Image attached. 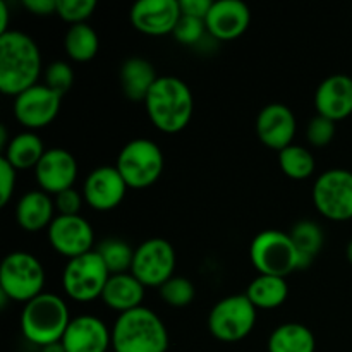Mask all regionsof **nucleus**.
<instances>
[{"instance_id": "7", "label": "nucleus", "mask_w": 352, "mask_h": 352, "mask_svg": "<svg viewBox=\"0 0 352 352\" xmlns=\"http://www.w3.org/2000/svg\"><path fill=\"white\" fill-rule=\"evenodd\" d=\"M250 258L260 275L287 278L299 270V253L291 236L282 230H261L250 246Z\"/></svg>"}, {"instance_id": "36", "label": "nucleus", "mask_w": 352, "mask_h": 352, "mask_svg": "<svg viewBox=\"0 0 352 352\" xmlns=\"http://www.w3.org/2000/svg\"><path fill=\"white\" fill-rule=\"evenodd\" d=\"M54 201L58 215H79V212L82 208V203H85V196L78 189L71 188L67 191L58 192L54 198Z\"/></svg>"}, {"instance_id": "22", "label": "nucleus", "mask_w": 352, "mask_h": 352, "mask_svg": "<svg viewBox=\"0 0 352 352\" xmlns=\"http://www.w3.org/2000/svg\"><path fill=\"white\" fill-rule=\"evenodd\" d=\"M144 289L146 287L131 272L129 274L110 275L100 299L107 308L122 315V313L133 311V309L143 306Z\"/></svg>"}, {"instance_id": "5", "label": "nucleus", "mask_w": 352, "mask_h": 352, "mask_svg": "<svg viewBox=\"0 0 352 352\" xmlns=\"http://www.w3.org/2000/svg\"><path fill=\"white\" fill-rule=\"evenodd\" d=\"M45 268L34 254L26 251H12L0 265V294L10 301L30 302L43 294Z\"/></svg>"}, {"instance_id": "20", "label": "nucleus", "mask_w": 352, "mask_h": 352, "mask_svg": "<svg viewBox=\"0 0 352 352\" xmlns=\"http://www.w3.org/2000/svg\"><path fill=\"white\" fill-rule=\"evenodd\" d=\"M315 107L318 116L333 120H344L352 113V78L333 74L323 79L315 93Z\"/></svg>"}, {"instance_id": "17", "label": "nucleus", "mask_w": 352, "mask_h": 352, "mask_svg": "<svg viewBox=\"0 0 352 352\" xmlns=\"http://www.w3.org/2000/svg\"><path fill=\"white\" fill-rule=\"evenodd\" d=\"M298 122L296 116L284 103H270L263 107L256 117V136L267 148L282 151L294 144Z\"/></svg>"}, {"instance_id": "19", "label": "nucleus", "mask_w": 352, "mask_h": 352, "mask_svg": "<svg viewBox=\"0 0 352 352\" xmlns=\"http://www.w3.org/2000/svg\"><path fill=\"white\" fill-rule=\"evenodd\" d=\"M205 23L208 34L213 40H236L250 28L251 9L241 0H219V2H213Z\"/></svg>"}, {"instance_id": "6", "label": "nucleus", "mask_w": 352, "mask_h": 352, "mask_svg": "<svg viewBox=\"0 0 352 352\" xmlns=\"http://www.w3.org/2000/svg\"><path fill=\"white\" fill-rule=\"evenodd\" d=\"M116 168L127 188L146 189L160 179L165 168L164 151L155 141L136 138L122 146L117 155Z\"/></svg>"}, {"instance_id": "21", "label": "nucleus", "mask_w": 352, "mask_h": 352, "mask_svg": "<svg viewBox=\"0 0 352 352\" xmlns=\"http://www.w3.org/2000/svg\"><path fill=\"white\" fill-rule=\"evenodd\" d=\"M55 219V201L41 189L28 191L16 205V220L26 232H40L48 229Z\"/></svg>"}, {"instance_id": "33", "label": "nucleus", "mask_w": 352, "mask_h": 352, "mask_svg": "<svg viewBox=\"0 0 352 352\" xmlns=\"http://www.w3.org/2000/svg\"><path fill=\"white\" fill-rule=\"evenodd\" d=\"M45 78V86H48L50 89H54L55 93H58L60 96H64L69 89L74 85V71H72L71 65L64 60H55L45 69L43 72Z\"/></svg>"}, {"instance_id": "42", "label": "nucleus", "mask_w": 352, "mask_h": 352, "mask_svg": "<svg viewBox=\"0 0 352 352\" xmlns=\"http://www.w3.org/2000/svg\"><path fill=\"white\" fill-rule=\"evenodd\" d=\"M346 256H347V260H349V263L352 265V239L349 241V244H347V250H346Z\"/></svg>"}, {"instance_id": "25", "label": "nucleus", "mask_w": 352, "mask_h": 352, "mask_svg": "<svg viewBox=\"0 0 352 352\" xmlns=\"http://www.w3.org/2000/svg\"><path fill=\"white\" fill-rule=\"evenodd\" d=\"M268 352H315V333L302 323H284L268 337Z\"/></svg>"}, {"instance_id": "15", "label": "nucleus", "mask_w": 352, "mask_h": 352, "mask_svg": "<svg viewBox=\"0 0 352 352\" xmlns=\"http://www.w3.org/2000/svg\"><path fill=\"white\" fill-rule=\"evenodd\" d=\"M127 184L116 167L102 165L88 174L82 186L85 203L96 212H110L124 201Z\"/></svg>"}, {"instance_id": "38", "label": "nucleus", "mask_w": 352, "mask_h": 352, "mask_svg": "<svg viewBox=\"0 0 352 352\" xmlns=\"http://www.w3.org/2000/svg\"><path fill=\"white\" fill-rule=\"evenodd\" d=\"M182 16L196 17V19L205 21L210 14L213 2L212 0H179Z\"/></svg>"}, {"instance_id": "27", "label": "nucleus", "mask_w": 352, "mask_h": 352, "mask_svg": "<svg viewBox=\"0 0 352 352\" xmlns=\"http://www.w3.org/2000/svg\"><path fill=\"white\" fill-rule=\"evenodd\" d=\"M246 296L256 309L280 308L289 298L287 280L274 275H258L248 285Z\"/></svg>"}, {"instance_id": "11", "label": "nucleus", "mask_w": 352, "mask_h": 352, "mask_svg": "<svg viewBox=\"0 0 352 352\" xmlns=\"http://www.w3.org/2000/svg\"><path fill=\"white\" fill-rule=\"evenodd\" d=\"M175 263L177 256L174 246L162 237H151L134 250L131 274L144 287L160 289L165 282L174 277Z\"/></svg>"}, {"instance_id": "34", "label": "nucleus", "mask_w": 352, "mask_h": 352, "mask_svg": "<svg viewBox=\"0 0 352 352\" xmlns=\"http://www.w3.org/2000/svg\"><path fill=\"white\" fill-rule=\"evenodd\" d=\"M206 33H208V30H206L205 21L196 19V17L182 16L172 34H174V38L181 45H186V47H195V45L201 43V41L205 40Z\"/></svg>"}, {"instance_id": "26", "label": "nucleus", "mask_w": 352, "mask_h": 352, "mask_svg": "<svg viewBox=\"0 0 352 352\" xmlns=\"http://www.w3.org/2000/svg\"><path fill=\"white\" fill-rule=\"evenodd\" d=\"M289 236L299 253V270H306L322 253L323 244H325L323 229L313 220H299L298 223H294Z\"/></svg>"}, {"instance_id": "30", "label": "nucleus", "mask_w": 352, "mask_h": 352, "mask_svg": "<svg viewBox=\"0 0 352 352\" xmlns=\"http://www.w3.org/2000/svg\"><path fill=\"white\" fill-rule=\"evenodd\" d=\"M96 253L102 256L110 275L129 274L134 260V250L122 239H105L98 244Z\"/></svg>"}, {"instance_id": "40", "label": "nucleus", "mask_w": 352, "mask_h": 352, "mask_svg": "<svg viewBox=\"0 0 352 352\" xmlns=\"http://www.w3.org/2000/svg\"><path fill=\"white\" fill-rule=\"evenodd\" d=\"M9 30V6L7 2H0V34L7 33Z\"/></svg>"}, {"instance_id": "4", "label": "nucleus", "mask_w": 352, "mask_h": 352, "mask_svg": "<svg viewBox=\"0 0 352 352\" xmlns=\"http://www.w3.org/2000/svg\"><path fill=\"white\" fill-rule=\"evenodd\" d=\"M71 320L67 302L60 296L43 292L23 306L19 327L24 339L41 349L62 342Z\"/></svg>"}, {"instance_id": "12", "label": "nucleus", "mask_w": 352, "mask_h": 352, "mask_svg": "<svg viewBox=\"0 0 352 352\" xmlns=\"http://www.w3.org/2000/svg\"><path fill=\"white\" fill-rule=\"evenodd\" d=\"M62 96L48 86H31L14 98V117L26 131H38L50 126L60 112Z\"/></svg>"}, {"instance_id": "9", "label": "nucleus", "mask_w": 352, "mask_h": 352, "mask_svg": "<svg viewBox=\"0 0 352 352\" xmlns=\"http://www.w3.org/2000/svg\"><path fill=\"white\" fill-rule=\"evenodd\" d=\"M256 311L246 294L223 298L208 315V330L220 342H239L253 332Z\"/></svg>"}, {"instance_id": "3", "label": "nucleus", "mask_w": 352, "mask_h": 352, "mask_svg": "<svg viewBox=\"0 0 352 352\" xmlns=\"http://www.w3.org/2000/svg\"><path fill=\"white\" fill-rule=\"evenodd\" d=\"M113 352H167L168 330L150 308L133 309L117 316L112 327Z\"/></svg>"}, {"instance_id": "2", "label": "nucleus", "mask_w": 352, "mask_h": 352, "mask_svg": "<svg viewBox=\"0 0 352 352\" xmlns=\"http://www.w3.org/2000/svg\"><path fill=\"white\" fill-rule=\"evenodd\" d=\"M151 124L165 134L181 133L195 112L192 91L177 76H160L144 100Z\"/></svg>"}, {"instance_id": "35", "label": "nucleus", "mask_w": 352, "mask_h": 352, "mask_svg": "<svg viewBox=\"0 0 352 352\" xmlns=\"http://www.w3.org/2000/svg\"><path fill=\"white\" fill-rule=\"evenodd\" d=\"M306 138L315 148H323L336 138V122L323 116H316L306 127Z\"/></svg>"}, {"instance_id": "29", "label": "nucleus", "mask_w": 352, "mask_h": 352, "mask_svg": "<svg viewBox=\"0 0 352 352\" xmlns=\"http://www.w3.org/2000/svg\"><path fill=\"white\" fill-rule=\"evenodd\" d=\"M278 165H280L282 172L287 175L289 179L294 181H305V179L311 177L315 172L316 162L315 157L309 150L299 144H291L285 150L278 151Z\"/></svg>"}, {"instance_id": "39", "label": "nucleus", "mask_w": 352, "mask_h": 352, "mask_svg": "<svg viewBox=\"0 0 352 352\" xmlns=\"http://www.w3.org/2000/svg\"><path fill=\"white\" fill-rule=\"evenodd\" d=\"M23 6L34 16L57 14V0H23Z\"/></svg>"}, {"instance_id": "37", "label": "nucleus", "mask_w": 352, "mask_h": 352, "mask_svg": "<svg viewBox=\"0 0 352 352\" xmlns=\"http://www.w3.org/2000/svg\"><path fill=\"white\" fill-rule=\"evenodd\" d=\"M17 170L6 160L0 158V206H7L16 189Z\"/></svg>"}, {"instance_id": "13", "label": "nucleus", "mask_w": 352, "mask_h": 352, "mask_svg": "<svg viewBox=\"0 0 352 352\" xmlns=\"http://www.w3.org/2000/svg\"><path fill=\"white\" fill-rule=\"evenodd\" d=\"M47 230L52 250L67 260L96 250L91 223L81 215H57Z\"/></svg>"}, {"instance_id": "1", "label": "nucleus", "mask_w": 352, "mask_h": 352, "mask_svg": "<svg viewBox=\"0 0 352 352\" xmlns=\"http://www.w3.org/2000/svg\"><path fill=\"white\" fill-rule=\"evenodd\" d=\"M41 74V52L36 41L23 31L0 34V91L16 98L38 85Z\"/></svg>"}, {"instance_id": "10", "label": "nucleus", "mask_w": 352, "mask_h": 352, "mask_svg": "<svg viewBox=\"0 0 352 352\" xmlns=\"http://www.w3.org/2000/svg\"><path fill=\"white\" fill-rule=\"evenodd\" d=\"M313 203L320 215L333 222L352 219V172L330 168L316 177Z\"/></svg>"}, {"instance_id": "41", "label": "nucleus", "mask_w": 352, "mask_h": 352, "mask_svg": "<svg viewBox=\"0 0 352 352\" xmlns=\"http://www.w3.org/2000/svg\"><path fill=\"white\" fill-rule=\"evenodd\" d=\"M41 352H65V347L62 342H55V344H50V346L41 347Z\"/></svg>"}, {"instance_id": "23", "label": "nucleus", "mask_w": 352, "mask_h": 352, "mask_svg": "<svg viewBox=\"0 0 352 352\" xmlns=\"http://www.w3.org/2000/svg\"><path fill=\"white\" fill-rule=\"evenodd\" d=\"M158 78L160 76H157L153 64L143 57H129L120 65V88H122L126 98L131 102L144 103L148 93L151 91Z\"/></svg>"}, {"instance_id": "28", "label": "nucleus", "mask_w": 352, "mask_h": 352, "mask_svg": "<svg viewBox=\"0 0 352 352\" xmlns=\"http://www.w3.org/2000/svg\"><path fill=\"white\" fill-rule=\"evenodd\" d=\"M64 48L69 58L74 62H89L96 57L100 48V38L95 28L88 23L69 26L64 38Z\"/></svg>"}, {"instance_id": "14", "label": "nucleus", "mask_w": 352, "mask_h": 352, "mask_svg": "<svg viewBox=\"0 0 352 352\" xmlns=\"http://www.w3.org/2000/svg\"><path fill=\"white\" fill-rule=\"evenodd\" d=\"M181 17L179 0H140L129 12L134 30L148 36L172 34Z\"/></svg>"}, {"instance_id": "18", "label": "nucleus", "mask_w": 352, "mask_h": 352, "mask_svg": "<svg viewBox=\"0 0 352 352\" xmlns=\"http://www.w3.org/2000/svg\"><path fill=\"white\" fill-rule=\"evenodd\" d=\"M65 352H107L112 347V330L93 315L74 316L62 337Z\"/></svg>"}, {"instance_id": "8", "label": "nucleus", "mask_w": 352, "mask_h": 352, "mask_svg": "<svg viewBox=\"0 0 352 352\" xmlns=\"http://www.w3.org/2000/svg\"><path fill=\"white\" fill-rule=\"evenodd\" d=\"M110 272L95 251L67 261L62 272V289L76 302H91L103 294Z\"/></svg>"}, {"instance_id": "24", "label": "nucleus", "mask_w": 352, "mask_h": 352, "mask_svg": "<svg viewBox=\"0 0 352 352\" xmlns=\"http://www.w3.org/2000/svg\"><path fill=\"white\" fill-rule=\"evenodd\" d=\"M45 144L41 138L33 131H23L10 138L9 144L3 150V157L16 170H28L36 168L45 155Z\"/></svg>"}, {"instance_id": "16", "label": "nucleus", "mask_w": 352, "mask_h": 352, "mask_svg": "<svg viewBox=\"0 0 352 352\" xmlns=\"http://www.w3.org/2000/svg\"><path fill=\"white\" fill-rule=\"evenodd\" d=\"M34 179L41 191L57 196L58 192L74 188L78 179V162L74 155L64 148H50L34 168Z\"/></svg>"}, {"instance_id": "32", "label": "nucleus", "mask_w": 352, "mask_h": 352, "mask_svg": "<svg viewBox=\"0 0 352 352\" xmlns=\"http://www.w3.org/2000/svg\"><path fill=\"white\" fill-rule=\"evenodd\" d=\"M95 9V0H57V16L69 26L86 23Z\"/></svg>"}, {"instance_id": "31", "label": "nucleus", "mask_w": 352, "mask_h": 352, "mask_svg": "<svg viewBox=\"0 0 352 352\" xmlns=\"http://www.w3.org/2000/svg\"><path fill=\"white\" fill-rule=\"evenodd\" d=\"M158 292H160V298L172 308H186L195 301L196 296L195 284L189 278L179 277V275H174L170 280L165 282L158 289Z\"/></svg>"}]
</instances>
